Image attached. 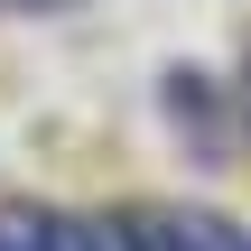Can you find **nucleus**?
<instances>
[{"label": "nucleus", "mask_w": 251, "mask_h": 251, "mask_svg": "<svg viewBox=\"0 0 251 251\" xmlns=\"http://www.w3.org/2000/svg\"><path fill=\"white\" fill-rule=\"evenodd\" d=\"M130 233L140 251H251V233L224 214H130Z\"/></svg>", "instance_id": "nucleus-1"}, {"label": "nucleus", "mask_w": 251, "mask_h": 251, "mask_svg": "<svg viewBox=\"0 0 251 251\" xmlns=\"http://www.w3.org/2000/svg\"><path fill=\"white\" fill-rule=\"evenodd\" d=\"M0 251H56L47 214H0Z\"/></svg>", "instance_id": "nucleus-2"}, {"label": "nucleus", "mask_w": 251, "mask_h": 251, "mask_svg": "<svg viewBox=\"0 0 251 251\" xmlns=\"http://www.w3.org/2000/svg\"><path fill=\"white\" fill-rule=\"evenodd\" d=\"M47 233H56V251H93V214H47Z\"/></svg>", "instance_id": "nucleus-3"}]
</instances>
